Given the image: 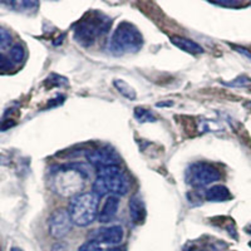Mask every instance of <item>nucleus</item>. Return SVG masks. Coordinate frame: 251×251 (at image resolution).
Returning a JSON list of instances; mask_svg holds the SVG:
<instances>
[{"label":"nucleus","mask_w":251,"mask_h":251,"mask_svg":"<svg viewBox=\"0 0 251 251\" xmlns=\"http://www.w3.org/2000/svg\"><path fill=\"white\" fill-rule=\"evenodd\" d=\"M129 190V181L122 170L116 166H107L98 169V177L93 183V194L98 197L104 195L121 196Z\"/></svg>","instance_id":"nucleus-1"},{"label":"nucleus","mask_w":251,"mask_h":251,"mask_svg":"<svg viewBox=\"0 0 251 251\" xmlns=\"http://www.w3.org/2000/svg\"><path fill=\"white\" fill-rule=\"evenodd\" d=\"M98 203L100 197L93 192H83L73 197L68 210L73 224L79 227L93 224L98 215Z\"/></svg>","instance_id":"nucleus-2"},{"label":"nucleus","mask_w":251,"mask_h":251,"mask_svg":"<svg viewBox=\"0 0 251 251\" xmlns=\"http://www.w3.org/2000/svg\"><path fill=\"white\" fill-rule=\"evenodd\" d=\"M143 46V37L133 24L122 22L114 29L109 43V49L114 54H126L140 50Z\"/></svg>","instance_id":"nucleus-3"},{"label":"nucleus","mask_w":251,"mask_h":251,"mask_svg":"<svg viewBox=\"0 0 251 251\" xmlns=\"http://www.w3.org/2000/svg\"><path fill=\"white\" fill-rule=\"evenodd\" d=\"M106 20L103 18H88V19L80 20L75 26V38L78 43L83 47H89L94 43V40L100 33L106 31L104 29L108 26Z\"/></svg>","instance_id":"nucleus-4"},{"label":"nucleus","mask_w":251,"mask_h":251,"mask_svg":"<svg viewBox=\"0 0 251 251\" xmlns=\"http://www.w3.org/2000/svg\"><path fill=\"white\" fill-rule=\"evenodd\" d=\"M187 178L194 187H205L219 181L221 174L211 163L199 162L192 165L191 169L188 170Z\"/></svg>","instance_id":"nucleus-5"},{"label":"nucleus","mask_w":251,"mask_h":251,"mask_svg":"<svg viewBox=\"0 0 251 251\" xmlns=\"http://www.w3.org/2000/svg\"><path fill=\"white\" fill-rule=\"evenodd\" d=\"M49 232L55 239H62L71 231L73 221L71 219V215L64 208H58L50 215L48 221Z\"/></svg>","instance_id":"nucleus-6"},{"label":"nucleus","mask_w":251,"mask_h":251,"mask_svg":"<svg viewBox=\"0 0 251 251\" xmlns=\"http://www.w3.org/2000/svg\"><path fill=\"white\" fill-rule=\"evenodd\" d=\"M83 180H84V177H83L82 171L73 169L67 170L57 178L58 191L64 195L75 194L82 188Z\"/></svg>","instance_id":"nucleus-7"},{"label":"nucleus","mask_w":251,"mask_h":251,"mask_svg":"<svg viewBox=\"0 0 251 251\" xmlns=\"http://www.w3.org/2000/svg\"><path fill=\"white\" fill-rule=\"evenodd\" d=\"M87 160L96 166L97 169L107 167V166H116L120 163V157L113 150L100 149L88 151L86 154Z\"/></svg>","instance_id":"nucleus-8"},{"label":"nucleus","mask_w":251,"mask_h":251,"mask_svg":"<svg viewBox=\"0 0 251 251\" xmlns=\"http://www.w3.org/2000/svg\"><path fill=\"white\" fill-rule=\"evenodd\" d=\"M91 236L93 237L92 241H96L97 244L103 243L107 245H118L123 239V228L120 225L98 228Z\"/></svg>","instance_id":"nucleus-9"},{"label":"nucleus","mask_w":251,"mask_h":251,"mask_svg":"<svg viewBox=\"0 0 251 251\" xmlns=\"http://www.w3.org/2000/svg\"><path fill=\"white\" fill-rule=\"evenodd\" d=\"M118 207H120V197L114 196V195L107 197L102 206V210H100V215H98L100 223H111L112 220L116 217V215H117Z\"/></svg>","instance_id":"nucleus-10"},{"label":"nucleus","mask_w":251,"mask_h":251,"mask_svg":"<svg viewBox=\"0 0 251 251\" xmlns=\"http://www.w3.org/2000/svg\"><path fill=\"white\" fill-rule=\"evenodd\" d=\"M129 217L132 224L142 225L146 220V206L140 196H133L129 200Z\"/></svg>","instance_id":"nucleus-11"},{"label":"nucleus","mask_w":251,"mask_h":251,"mask_svg":"<svg viewBox=\"0 0 251 251\" xmlns=\"http://www.w3.org/2000/svg\"><path fill=\"white\" fill-rule=\"evenodd\" d=\"M206 200L210 202H225L231 199L228 188L224 185H215L210 187L205 194Z\"/></svg>","instance_id":"nucleus-12"},{"label":"nucleus","mask_w":251,"mask_h":251,"mask_svg":"<svg viewBox=\"0 0 251 251\" xmlns=\"http://www.w3.org/2000/svg\"><path fill=\"white\" fill-rule=\"evenodd\" d=\"M171 40L177 48H180L183 51H187L190 54H201V53H203L202 47L200 44H197L196 42H194V40L188 39V38L180 37V35H174L171 38Z\"/></svg>","instance_id":"nucleus-13"},{"label":"nucleus","mask_w":251,"mask_h":251,"mask_svg":"<svg viewBox=\"0 0 251 251\" xmlns=\"http://www.w3.org/2000/svg\"><path fill=\"white\" fill-rule=\"evenodd\" d=\"M113 84L114 87L120 91V93L123 94V97L128 98V100H133L134 98H136V91H134L127 82L121 79H116L113 82Z\"/></svg>","instance_id":"nucleus-14"},{"label":"nucleus","mask_w":251,"mask_h":251,"mask_svg":"<svg viewBox=\"0 0 251 251\" xmlns=\"http://www.w3.org/2000/svg\"><path fill=\"white\" fill-rule=\"evenodd\" d=\"M24 57H25V51H24L23 46H20V44H15L9 50V58L13 63H22Z\"/></svg>","instance_id":"nucleus-15"},{"label":"nucleus","mask_w":251,"mask_h":251,"mask_svg":"<svg viewBox=\"0 0 251 251\" xmlns=\"http://www.w3.org/2000/svg\"><path fill=\"white\" fill-rule=\"evenodd\" d=\"M134 117H136L138 122H154L156 121L154 116L149 109L141 108V107L134 109Z\"/></svg>","instance_id":"nucleus-16"},{"label":"nucleus","mask_w":251,"mask_h":251,"mask_svg":"<svg viewBox=\"0 0 251 251\" xmlns=\"http://www.w3.org/2000/svg\"><path fill=\"white\" fill-rule=\"evenodd\" d=\"M10 6L15 8L17 10H34L38 8L37 1H17V3H10Z\"/></svg>","instance_id":"nucleus-17"},{"label":"nucleus","mask_w":251,"mask_h":251,"mask_svg":"<svg viewBox=\"0 0 251 251\" xmlns=\"http://www.w3.org/2000/svg\"><path fill=\"white\" fill-rule=\"evenodd\" d=\"M12 43V34L9 33L8 29L0 26V49L6 48Z\"/></svg>","instance_id":"nucleus-18"},{"label":"nucleus","mask_w":251,"mask_h":251,"mask_svg":"<svg viewBox=\"0 0 251 251\" xmlns=\"http://www.w3.org/2000/svg\"><path fill=\"white\" fill-rule=\"evenodd\" d=\"M225 84L228 87H246V86H249V84H251V80L249 79L248 77H244V75H241V77H237L236 79L231 80V82L225 83Z\"/></svg>","instance_id":"nucleus-19"},{"label":"nucleus","mask_w":251,"mask_h":251,"mask_svg":"<svg viewBox=\"0 0 251 251\" xmlns=\"http://www.w3.org/2000/svg\"><path fill=\"white\" fill-rule=\"evenodd\" d=\"M78 251H102V249H100V246L96 241H92L91 240V241H87L83 245H80Z\"/></svg>","instance_id":"nucleus-20"},{"label":"nucleus","mask_w":251,"mask_h":251,"mask_svg":"<svg viewBox=\"0 0 251 251\" xmlns=\"http://www.w3.org/2000/svg\"><path fill=\"white\" fill-rule=\"evenodd\" d=\"M13 67V62L10 58H6L5 55L0 54V71H10Z\"/></svg>","instance_id":"nucleus-21"},{"label":"nucleus","mask_w":251,"mask_h":251,"mask_svg":"<svg viewBox=\"0 0 251 251\" xmlns=\"http://www.w3.org/2000/svg\"><path fill=\"white\" fill-rule=\"evenodd\" d=\"M51 251H68V248H67V244L59 243V244H55V245L53 246Z\"/></svg>","instance_id":"nucleus-22"},{"label":"nucleus","mask_w":251,"mask_h":251,"mask_svg":"<svg viewBox=\"0 0 251 251\" xmlns=\"http://www.w3.org/2000/svg\"><path fill=\"white\" fill-rule=\"evenodd\" d=\"M157 106H158V107H167V106H172V102H170V103H158V104H157Z\"/></svg>","instance_id":"nucleus-23"},{"label":"nucleus","mask_w":251,"mask_h":251,"mask_svg":"<svg viewBox=\"0 0 251 251\" xmlns=\"http://www.w3.org/2000/svg\"><path fill=\"white\" fill-rule=\"evenodd\" d=\"M107 251H122V250H121L120 248H111V249H108Z\"/></svg>","instance_id":"nucleus-24"},{"label":"nucleus","mask_w":251,"mask_h":251,"mask_svg":"<svg viewBox=\"0 0 251 251\" xmlns=\"http://www.w3.org/2000/svg\"><path fill=\"white\" fill-rule=\"evenodd\" d=\"M10 251H23V250H22V249H19V248H12V249H10Z\"/></svg>","instance_id":"nucleus-25"},{"label":"nucleus","mask_w":251,"mask_h":251,"mask_svg":"<svg viewBox=\"0 0 251 251\" xmlns=\"http://www.w3.org/2000/svg\"><path fill=\"white\" fill-rule=\"evenodd\" d=\"M246 231H248V232H249V234H250V235H251V225H249V226H248V227H246Z\"/></svg>","instance_id":"nucleus-26"},{"label":"nucleus","mask_w":251,"mask_h":251,"mask_svg":"<svg viewBox=\"0 0 251 251\" xmlns=\"http://www.w3.org/2000/svg\"><path fill=\"white\" fill-rule=\"evenodd\" d=\"M200 251H207V250H200Z\"/></svg>","instance_id":"nucleus-27"}]
</instances>
